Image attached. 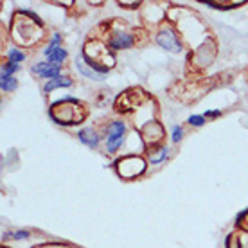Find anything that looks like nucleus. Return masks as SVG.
<instances>
[{
  "instance_id": "nucleus-11",
  "label": "nucleus",
  "mask_w": 248,
  "mask_h": 248,
  "mask_svg": "<svg viewBox=\"0 0 248 248\" xmlns=\"http://www.w3.org/2000/svg\"><path fill=\"white\" fill-rule=\"evenodd\" d=\"M225 248H241V241L237 239L236 234H229L225 239Z\"/></svg>"
},
{
  "instance_id": "nucleus-7",
  "label": "nucleus",
  "mask_w": 248,
  "mask_h": 248,
  "mask_svg": "<svg viewBox=\"0 0 248 248\" xmlns=\"http://www.w3.org/2000/svg\"><path fill=\"white\" fill-rule=\"evenodd\" d=\"M133 44H135V38L131 36V34H128V32H117V34L112 38V42H110L113 50L128 49V47H131Z\"/></svg>"
},
{
  "instance_id": "nucleus-5",
  "label": "nucleus",
  "mask_w": 248,
  "mask_h": 248,
  "mask_svg": "<svg viewBox=\"0 0 248 248\" xmlns=\"http://www.w3.org/2000/svg\"><path fill=\"white\" fill-rule=\"evenodd\" d=\"M76 67L79 68L81 74L87 76V78H90V79H95V81L105 79V74H101L99 70H95V68H93L92 65L87 62V60H85V56L76 58Z\"/></svg>"
},
{
  "instance_id": "nucleus-13",
  "label": "nucleus",
  "mask_w": 248,
  "mask_h": 248,
  "mask_svg": "<svg viewBox=\"0 0 248 248\" xmlns=\"http://www.w3.org/2000/svg\"><path fill=\"white\" fill-rule=\"evenodd\" d=\"M9 62H13V63H20V62H24L25 60V54L24 52H20V50H16V49H11L9 50Z\"/></svg>"
},
{
  "instance_id": "nucleus-6",
  "label": "nucleus",
  "mask_w": 248,
  "mask_h": 248,
  "mask_svg": "<svg viewBox=\"0 0 248 248\" xmlns=\"http://www.w3.org/2000/svg\"><path fill=\"white\" fill-rule=\"evenodd\" d=\"M32 70L42 78H49V79L60 78V65H54V63H38L36 67H32Z\"/></svg>"
},
{
  "instance_id": "nucleus-2",
  "label": "nucleus",
  "mask_w": 248,
  "mask_h": 248,
  "mask_svg": "<svg viewBox=\"0 0 248 248\" xmlns=\"http://www.w3.org/2000/svg\"><path fill=\"white\" fill-rule=\"evenodd\" d=\"M156 44L164 47L166 50L169 52H180L182 50V45L178 42V36H176V32L173 29H169V27H164L158 34H156Z\"/></svg>"
},
{
  "instance_id": "nucleus-10",
  "label": "nucleus",
  "mask_w": 248,
  "mask_h": 248,
  "mask_svg": "<svg viewBox=\"0 0 248 248\" xmlns=\"http://www.w3.org/2000/svg\"><path fill=\"white\" fill-rule=\"evenodd\" d=\"M0 88H2L4 92H11V90L16 88V79H15V78H2V81H0Z\"/></svg>"
},
{
  "instance_id": "nucleus-14",
  "label": "nucleus",
  "mask_w": 248,
  "mask_h": 248,
  "mask_svg": "<svg viewBox=\"0 0 248 248\" xmlns=\"http://www.w3.org/2000/svg\"><path fill=\"white\" fill-rule=\"evenodd\" d=\"M237 227H241L243 230H247L248 232V209L247 211H243L239 216H237V221H236Z\"/></svg>"
},
{
  "instance_id": "nucleus-12",
  "label": "nucleus",
  "mask_w": 248,
  "mask_h": 248,
  "mask_svg": "<svg viewBox=\"0 0 248 248\" xmlns=\"http://www.w3.org/2000/svg\"><path fill=\"white\" fill-rule=\"evenodd\" d=\"M18 68V63L7 62L4 67H2V78H11V74Z\"/></svg>"
},
{
  "instance_id": "nucleus-16",
  "label": "nucleus",
  "mask_w": 248,
  "mask_h": 248,
  "mask_svg": "<svg viewBox=\"0 0 248 248\" xmlns=\"http://www.w3.org/2000/svg\"><path fill=\"white\" fill-rule=\"evenodd\" d=\"M189 124H192V126H203L205 119L202 117V115H191V117H189Z\"/></svg>"
},
{
  "instance_id": "nucleus-3",
  "label": "nucleus",
  "mask_w": 248,
  "mask_h": 248,
  "mask_svg": "<svg viewBox=\"0 0 248 248\" xmlns=\"http://www.w3.org/2000/svg\"><path fill=\"white\" fill-rule=\"evenodd\" d=\"M124 139V123L123 121H115L110 124V130H108V137H106V149L113 153L115 149L123 144Z\"/></svg>"
},
{
  "instance_id": "nucleus-8",
  "label": "nucleus",
  "mask_w": 248,
  "mask_h": 248,
  "mask_svg": "<svg viewBox=\"0 0 248 248\" xmlns=\"http://www.w3.org/2000/svg\"><path fill=\"white\" fill-rule=\"evenodd\" d=\"M78 137H79L81 142L85 144V146H88V148H95L97 142H99V139H97V135H95V131H93L92 128L81 130L79 133H78Z\"/></svg>"
},
{
  "instance_id": "nucleus-15",
  "label": "nucleus",
  "mask_w": 248,
  "mask_h": 248,
  "mask_svg": "<svg viewBox=\"0 0 248 248\" xmlns=\"http://www.w3.org/2000/svg\"><path fill=\"white\" fill-rule=\"evenodd\" d=\"M168 148H160V151H158V155H155V156H151V158H149V162H151V164H160L162 160H166V158H168Z\"/></svg>"
},
{
  "instance_id": "nucleus-18",
  "label": "nucleus",
  "mask_w": 248,
  "mask_h": 248,
  "mask_svg": "<svg viewBox=\"0 0 248 248\" xmlns=\"http://www.w3.org/2000/svg\"><path fill=\"white\" fill-rule=\"evenodd\" d=\"M13 237H15V239H27V237H29V232H27V230H20V232H13Z\"/></svg>"
},
{
  "instance_id": "nucleus-1",
  "label": "nucleus",
  "mask_w": 248,
  "mask_h": 248,
  "mask_svg": "<svg viewBox=\"0 0 248 248\" xmlns=\"http://www.w3.org/2000/svg\"><path fill=\"white\" fill-rule=\"evenodd\" d=\"M117 166V173L123 176V178H135L139 174L144 173V169H146V162L140 158V156H133V155H128V156H123V158H119L115 162Z\"/></svg>"
},
{
  "instance_id": "nucleus-19",
  "label": "nucleus",
  "mask_w": 248,
  "mask_h": 248,
  "mask_svg": "<svg viewBox=\"0 0 248 248\" xmlns=\"http://www.w3.org/2000/svg\"><path fill=\"white\" fill-rule=\"evenodd\" d=\"M217 115H221V112H219V110H211V112L205 113V117H217Z\"/></svg>"
},
{
  "instance_id": "nucleus-4",
  "label": "nucleus",
  "mask_w": 248,
  "mask_h": 248,
  "mask_svg": "<svg viewBox=\"0 0 248 248\" xmlns=\"http://www.w3.org/2000/svg\"><path fill=\"white\" fill-rule=\"evenodd\" d=\"M58 44H60V34H54L52 42L45 49V56H47L49 63H54V65H60V62H63L67 58V50L63 49V47H60Z\"/></svg>"
},
{
  "instance_id": "nucleus-9",
  "label": "nucleus",
  "mask_w": 248,
  "mask_h": 248,
  "mask_svg": "<svg viewBox=\"0 0 248 248\" xmlns=\"http://www.w3.org/2000/svg\"><path fill=\"white\" fill-rule=\"evenodd\" d=\"M72 85V81L68 79V78H63V76H60V78H54V79H50L47 85L44 87V92L49 93L52 92L54 88H62V87H70Z\"/></svg>"
},
{
  "instance_id": "nucleus-17",
  "label": "nucleus",
  "mask_w": 248,
  "mask_h": 248,
  "mask_svg": "<svg viewBox=\"0 0 248 248\" xmlns=\"http://www.w3.org/2000/svg\"><path fill=\"white\" fill-rule=\"evenodd\" d=\"M182 137H184V130H182V126H174L173 140H174V142H178V140H182Z\"/></svg>"
}]
</instances>
